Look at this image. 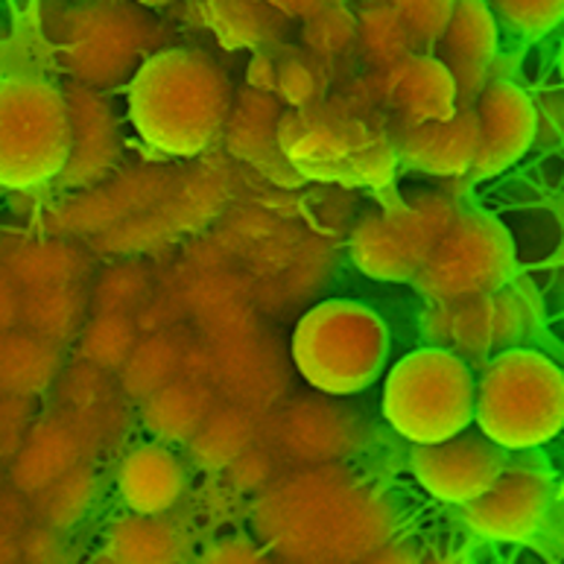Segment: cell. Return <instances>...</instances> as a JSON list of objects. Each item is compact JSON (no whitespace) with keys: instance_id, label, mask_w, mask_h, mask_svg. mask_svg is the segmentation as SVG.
<instances>
[{"instance_id":"6da1fadb","label":"cell","mask_w":564,"mask_h":564,"mask_svg":"<svg viewBox=\"0 0 564 564\" xmlns=\"http://www.w3.org/2000/svg\"><path fill=\"white\" fill-rule=\"evenodd\" d=\"M254 535L281 562H369L398 539L389 497L343 463L281 468L254 497Z\"/></svg>"},{"instance_id":"7a4b0ae2","label":"cell","mask_w":564,"mask_h":564,"mask_svg":"<svg viewBox=\"0 0 564 564\" xmlns=\"http://www.w3.org/2000/svg\"><path fill=\"white\" fill-rule=\"evenodd\" d=\"M231 100L223 65L194 47H159L127 85L132 127L170 159H199L219 147Z\"/></svg>"},{"instance_id":"3957f363","label":"cell","mask_w":564,"mask_h":564,"mask_svg":"<svg viewBox=\"0 0 564 564\" xmlns=\"http://www.w3.org/2000/svg\"><path fill=\"white\" fill-rule=\"evenodd\" d=\"M279 147L302 182L387 187L398 167L389 120L339 88L311 106L286 109Z\"/></svg>"},{"instance_id":"277c9868","label":"cell","mask_w":564,"mask_h":564,"mask_svg":"<svg viewBox=\"0 0 564 564\" xmlns=\"http://www.w3.org/2000/svg\"><path fill=\"white\" fill-rule=\"evenodd\" d=\"M474 424L506 451H539L564 427V371L535 346L491 354L474 383Z\"/></svg>"},{"instance_id":"5b68a950","label":"cell","mask_w":564,"mask_h":564,"mask_svg":"<svg viewBox=\"0 0 564 564\" xmlns=\"http://www.w3.org/2000/svg\"><path fill=\"white\" fill-rule=\"evenodd\" d=\"M389 357V328L351 299H330L304 313L290 339L295 371L316 392L346 398L369 389Z\"/></svg>"},{"instance_id":"8992f818","label":"cell","mask_w":564,"mask_h":564,"mask_svg":"<svg viewBox=\"0 0 564 564\" xmlns=\"http://www.w3.org/2000/svg\"><path fill=\"white\" fill-rule=\"evenodd\" d=\"M164 26L135 0H79L56 21L53 51L70 83L109 91L161 47Z\"/></svg>"},{"instance_id":"52a82bcc","label":"cell","mask_w":564,"mask_h":564,"mask_svg":"<svg viewBox=\"0 0 564 564\" xmlns=\"http://www.w3.org/2000/svg\"><path fill=\"white\" fill-rule=\"evenodd\" d=\"M70 150L68 100L62 85L39 74L0 79V187L56 185Z\"/></svg>"},{"instance_id":"ba28073f","label":"cell","mask_w":564,"mask_h":564,"mask_svg":"<svg viewBox=\"0 0 564 564\" xmlns=\"http://www.w3.org/2000/svg\"><path fill=\"white\" fill-rule=\"evenodd\" d=\"M474 369L442 346L404 354L383 387V419L398 436L427 445L474 424Z\"/></svg>"},{"instance_id":"9c48e42d","label":"cell","mask_w":564,"mask_h":564,"mask_svg":"<svg viewBox=\"0 0 564 564\" xmlns=\"http://www.w3.org/2000/svg\"><path fill=\"white\" fill-rule=\"evenodd\" d=\"M544 328V304L530 281L491 293L430 302L422 313V337L430 346L459 354L471 369H480L491 354L512 346H527Z\"/></svg>"},{"instance_id":"30bf717a","label":"cell","mask_w":564,"mask_h":564,"mask_svg":"<svg viewBox=\"0 0 564 564\" xmlns=\"http://www.w3.org/2000/svg\"><path fill=\"white\" fill-rule=\"evenodd\" d=\"M463 203L451 194H422L392 208L371 212L351 228L348 254L375 281L410 284L419 275Z\"/></svg>"},{"instance_id":"8fae6325","label":"cell","mask_w":564,"mask_h":564,"mask_svg":"<svg viewBox=\"0 0 564 564\" xmlns=\"http://www.w3.org/2000/svg\"><path fill=\"white\" fill-rule=\"evenodd\" d=\"M514 279L518 249L512 231L491 214L463 208L410 284L430 304L491 293Z\"/></svg>"},{"instance_id":"7c38bea8","label":"cell","mask_w":564,"mask_h":564,"mask_svg":"<svg viewBox=\"0 0 564 564\" xmlns=\"http://www.w3.org/2000/svg\"><path fill=\"white\" fill-rule=\"evenodd\" d=\"M556 497L553 465L535 451H512L489 489L463 506V523L480 541L532 544L547 530Z\"/></svg>"},{"instance_id":"4fadbf2b","label":"cell","mask_w":564,"mask_h":564,"mask_svg":"<svg viewBox=\"0 0 564 564\" xmlns=\"http://www.w3.org/2000/svg\"><path fill=\"white\" fill-rule=\"evenodd\" d=\"M258 442L270 447L281 468L346 463L366 445V424L322 392L286 395L270 413H261Z\"/></svg>"},{"instance_id":"5bb4252c","label":"cell","mask_w":564,"mask_h":564,"mask_svg":"<svg viewBox=\"0 0 564 564\" xmlns=\"http://www.w3.org/2000/svg\"><path fill=\"white\" fill-rule=\"evenodd\" d=\"M339 91L380 111L389 127H410L424 120H445L456 111V88L436 53H410L406 59L380 70L351 76Z\"/></svg>"},{"instance_id":"9a60e30c","label":"cell","mask_w":564,"mask_h":564,"mask_svg":"<svg viewBox=\"0 0 564 564\" xmlns=\"http://www.w3.org/2000/svg\"><path fill=\"white\" fill-rule=\"evenodd\" d=\"M178 173H182L178 167H155V164L129 170L118 167L109 178L74 191L62 203L53 205V212L44 217L47 235L88 243L91 237L152 208L167 194V187L176 182Z\"/></svg>"},{"instance_id":"2e32d148","label":"cell","mask_w":564,"mask_h":564,"mask_svg":"<svg viewBox=\"0 0 564 564\" xmlns=\"http://www.w3.org/2000/svg\"><path fill=\"white\" fill-rule=\"evenodd\" d=\"M509 454L512 451L491 442L486 433L465 427L438 442L413 445L410 471L430 497L465 506L497 480Z\"/></svg>"},{"instance_id":"e0dca14e","label":"cell","mask_w":564,"mask_h":564,"mask_svg":"<svg viewBox=\"0 0 564 564\" xmlns=\"http://www.w3.org/2000/svg\"><path fill=\"white\" fill-rule=\"evenodd\" d=\"M474 111L480 120V143L468 176L486 182L512 170L532 150L541 132V109L518 83L491 79L474 102Z\"/></svg>"},{"instance_id":"ac0fdd59","label":"cell","mask_w":564,"mask_h":564,"mask_svg":"<svg viewBox=\"0 0 564 564\" xmlns=\"http://www.w3.org/2000/svg\"><path fill=\"white\" fill-rule=\"evenodd\" d=\"M208 383L219 401L240 404L254 413H270L290 395L293 378L279 339L258 330L237 343L212 346Z\"/></svg>"},{"instance_id":"d6986e66","label":"cell","mask_w":564,"mask_h":564,"mask_svg":"<svg viewBox=\"0 0 564 564\" xmlns=\"http://www.w3.org/2000/svg\"><path fill=\"white\" fill-rule=\"evenodd\" d=\"M68 100L70 150L56 185L83 191L109 178L123 159V138L109 97L83 83L62 85Z\"/></svg>"},{"instance_id":"ffe728a7","label":"cell","mask_w":564,"mask_h":564,"mask_svg":"<svg viewBox=\"0 0 564 564\" xmlns=\"http://www.w3.org/2000/svg\"><path fill=\"white\" fill-rule=\"evenodd\" d=\"M456 88V102L474 106L495 79L500 24L486 0H454L451 18L433 47Z\"/></svg>"},{"instance_id":"44dd1931","label":"cell","mask_w":564,"mask_h":564,"mask_svg":"<svg viewBox=\"0 0 564 564\" xmlns=\"http://www.w3.org/2000/svg\"><path fill=\"white\" fill-rule=\"evenodd\" d=\"M398 161L419 170L424 176L465 178L471 173L477 143H480V120L474 106H456L445 120H424L410 127H392Z\"/></svg>"},{"instance_id":"7402d4cb","label":"cell","mask_w":564,"mask_h":564,"mask_svg":"<svg viewBox=\"0 0 564 564\" xmlns=\"http://www.w3.org/2000/svg\"><path fill=\"white\" fill-rule=\"evenodd\" d=\"M284 106L270 91L235 94L231 111H228L226 129H223V147L235 161H243L263 176H270L275 185H299L302 178L290 167L279 147V120Z\"/></svg>"},{"instance_id":"603a6c76","label":"cell","mask_w":564,"mask_h":564,"mask_svg":"<svg viewBox=\"0 0 564 564\" xmlns=\"http://www.w3.org/2000/svg\"><path fill=\"white\" fill-rule=\"evenodd\" d=\"M79 463H91L88 447L68 415L53 410L42 419H33L26 427L18 454L9 459V486L18 495L33 497Z\"/></svg>"},{"instance_id":"cb8c5ba5","label":"cell","mask_w":564,"mask_h":564,"mask_svg":"<svg viewBox=\"0 0 564 564\" xmlns=\"http://www.w3.org/2000/svg\"><path fill=\"white\" fill-rule=\"evenodd\" d=\"M115 486L120 503L129 512L167 514L187 495L185 463L173 447L159 438L138 442L120 456Z\"/></svg>"},{"instance_id":"d4e9b609","label":"cell","mask_w":564,"mask_h":564,"mask_svg":"<svg viewBox=\"0 0 564 564\" xmlns=\"http://www.w3.org/2000/svg\"><path fill=\"white\" fill-rule=\"evenodd\" d=\"M91 249H83L76 240L56 235L18 237L0 243V263L15 281L18 290L53 284H83L91 281Z\"/></svg>"},{"instance_id":"484cf974","label":"cell","mask_w":564,"mask_h":564,"mask_svg":"<svg viewBox=\"0 0 564 564\" xmlns=\"http://www.w3.org/2000/svg\"><path fill=\"white\" fill-rule=\"evenodd\" d=\"M191 556V535L173 512H129L115 518L106 530L97 562L109 564H176Z\"/></svg>"},{"instance_id":"4316f807","label":"cell","mask_w":564,"mask_h":564,"mask_svg":"<svg viewBox=\"0 0 564 564\" xmlns=\"http://www.w3.org/2000/svg\"><path fill=\"white\" fill-rule=\"evenodd\" d=\"M235 191V173L217 161L199 167L182 170L167 194L152 205L170 235L178 237L185 231H203L226 212Z\"/></svg>"},{"instance_id":"83f0119b","label":"cell","mask_w":564,"mask_h":564,"mask_svg":"<svg viewBox=\"0 0 564 564\" xmlns=\"http://www.w3.org/2000/svg\"><path fill=\"white\" fill-rule=\"evenodd\" d=\"M217 392L208 380L176 375L159 387L141 404V424L152 438L164 445H185L194 430L205 422V415L217 406Z\"/></svg>"},{"instance_id":"f1b7e54d","label":"cell","mask_w":564,"mask_h":564,"mask_svg":"<svg viewBox=\"0 0 564 564\" xmlns=\"http://www.w3.org/2000/svg\"><path fill=\"white\" fill-rule=\"evenodd\" d=\"M65 366V348L12 325L0 334V395L39 398L53 389Z\"/></svg>"},{"instance_id":"f546056e","label":"cell","mask_w":564,"mask_h":564,"mask_svg":"<svg viewBox=\"0 0 564 564\" xmlns=\"http://www.w3.org/2000/svg\"><path fill=\"white\" fill-rule=\"evenodd\" d=\"M91 316L88 281L83 284H53L21 290L18 325L59 348L74 346L85 319Z\"/></svg>"},{"instance_id":"4dcf8cb0","label":"cell","mask_w":564,"mask_h":564,"mask_svg":"<svg viewBox=\"0 0 564 564\" xmlns=\"http://www.w3.org/2000/svg\"><path fill=\"white\" fill-rule=\"evenodd\" d=\"M258 427L261 413L217 401L212 413L205 415V422L194 430V436L185 442L187 459L203 471L223 474L246 447L258 442Z\"/></svg>"},{"instance_id":"1f68e13d","label":"cell","mask_w":564,"mask_h":564,"mask_svg":"<svg viewBox=\"0 0 564 564\" xmlns=\"http://www.w3.org/2000/svg\"><path fill=\"white\" fill-rule=\"evenodd\" d=\"M203 15L219 42L235 51L279 47L293 24L267 0H205Z\"/></svg>"},{"instance_id":"d6a6232c","label":"cell","mask_w":564,"mask_h":564,"mask_svg":"<svg viewBox=\"0 0 564 564\" xmlns=\"http://www.w3.org/2000/svg\"><path fill=\"white\" fill-rule=\"evenodd\" d=\"M185 343L187 337L182 334V328L141 334L135 348L129 351V357L115 375L120 395L127 398L129 404H141L143 398H150L170 378H176Z\"/></svg>"},{"instance_id":"836d02e7","label":"cell","mask_w":564,"mask_h":564,"mask_svg":"<svg viewBox=\"0 0 564 564\" xmlns=\"http://www.w3.org/2000/svg\"><path fill=\"white\" fill-rule=\"evenodd\" d=\"M354 15H357L354 59L366 70L389 68L406 59L410 53H419L413 33L395 15V9H389L383 0H366L360 9H354Z\"/></svg>"},{"instance_id":"e575fe53","label":"cell","mask_w":564,"mask_h":564,"mask_svg":"<svg viewBox=\"0 0 564 564\" xmlns=\"http://www.w3.org/2000/svg\"><path fill=\"white\" fill-rule=\"evenodd\" d=\"M97 495H100V480H97L94 465L79 463L65 477H59L47 489L26 497V500H30V514H33L35 523H44V527L65 535L91 512Z\"/></svg>"},{"instance_id":"d590c367","label":"cell","mask_w":564,"mask_h":564,"mask_svg":"<svg viewBox=\"0 0 564 564\" xmlns=\"http://www.w3.org/2000/svg\"><path fill=\"white\" fill-rule=\"evenodd\" d=\"M337 68L343 65H328V62L313 59L311 53H304L299 44L295 47H275V83L272 94L279 97L281 106L286 109H299V106H311V102L328 97L337 85L348 79Z\"/></svg>"},{"instance_id":"8d00e7d4","label":"cell","mask_w":564,"mask_h":564,"mask_svg":"<svg viewBox=\"0 0 564 564\" xmlns=\"http://www.w3.org/2000/svg\"><path fill=\"white\" fill-rule=\"evenodd\" d=\"M138 328L129 313H91L76 337V360L118 375L138 343Z\"/></svg>"},{"instance_id":"74e56055","label":"cell","mask_w":564,"mask_h":564,"mask_svg":"<svg viewBox=\"0 0 564 564\" xmlns=\"http://www.w3.org/2000/svg\"><path fill=\"white\" fill-rule=\"evenodd\" d=\"M354 42H357V15L348 0L330 3L299 21V47L311 53L313 59L346 65L354 56Z\"/></svg>"},{"instance_id":"f35d334b","label":"cell","mask_w":564,"mask_h":564,"mask_svg":"<svg viewBox=\"0 0 564 564\" xmlns=\"http://www.w3.org/2000/svg\"><path fill=\"white\" fill-rule=\"evenodd\" d=\"M155 290L150 267L138 258H118L88 281L91 313H132Z\"/></svg>"},{"instance_id":"ab89813d","label":"cell","mask_w":564,"mask_h":564,"mask_svg":"<svg viewBox=\"0 0 564 564\" xmlns=\"http://www.w3.org/2000/svg\"><path fill=\"white\" fill-rule=\"evenodd\" d=\"M56 389V410L74 415L100 413L115 398H120V389L115 383V375L76 360L74 366H62L59 378L53 383Z\"/></svg>"},{"instance_id":"60d3db41","label":"cell","mask_w":564,"mask_h":564,"mask_svg":"<svg viewBox=\"0 0 564 564\" xmlns=\"http://www.w3.org/2000/svg\"><path fill=\"white\" fill-rule=\"evenodd\" d=\"M176 290L178 302L185 316L212 311L217 304L237 302V299H252V281L246 279L243 272L223 267V270H205V272H185V279L170 284Z\"/></svg>"},{"instance_id":"b9f144b4","label":"cell","mask_w":564,"mask_h":564,"mask_svg":"<svg viewBox=\"0 0 564 564\" xmlns=\"http://www.w3.org/2000/svg\"><path fill=\"white\" fill-rule=\"evenodd\" d=\"M500 33L523 42L544 39L564 21V0H486Z\"/></svg>"},{"instance_id":"7bdbcfd3","label":"cell","mask_w":564,"mask_h":564,"mask_svg":"<svg viewBox=\"0 0 564 564\" xmlns=\"http://www.w3.org/2000/svg\"><path fill=\"white\" fill-rule=\"evenodd\" d=\"M194 319V337L208 346H226L237 339L252 337L261 330V316L252 299H237V302L217 304L212 311L191 316Z\"/></svg>"},{"instance_id":"ee69618b","label":"cell","mask_w":564,"mask_h":564,"mask_svg":"<svg viewBox=\"0 0 564 564\" xmlns=\"http://www.w3.org/2000/svg\"><path fill=\"white\" fill-rule=\"evenodd\" d=\"M389 9H395V15L413 33L419 51L433 53L438 35L445 30L454 0H383Z\"/></svg>"},{"instance_id":"f6af8a7d","label":"cell","mask_w":564,"mask_h":564,"mask_svg":"<svg viewBox=\"0 0 564 564\" xmlns=\"http://www.w3.org/2000/svg\"><path fill=\"white\" fill-rule=\"evenodd\" d=\"M279 471L281 463L275 459V454L261 442H254L223 471V480L235 495H258L263 486H270L275 480Z\"/></svg>"},{"instance_id":"bcb514c9","label":"cell","mask_w":564,"mask_h":564,"mask_svg":"<svg viewBox=\"0 0 564 564\" xmlns=\"http://www.w3.org/2000/svg\"><path fill=\"white\" fill-rule=\"evenodd\" d=\"M33 422V398L0 395V465L18 454L24 433Z\"/></svg>"},{"instance_id":"7dc6e473","label":"cell","mask_w":564,"mask_h":564,"mask_svg":"<svg viewBox=\"0 0 564 564\" xmlns=\"http://www.w3.org/2000/svg\"><path fill=\"white\" fill-rule=\"evenodd\" d=\"M18 562L30 564H56L65 562V541L62 532L30 521L18 532Z\"/></svg>"},{"instance_id":"c3c4849f","label":"cell","mask_w":564,"mask_h":564,"mask_svg":"<svg viewBox=\"0 0 564 564\" xmlns=\"http://www.w3.org/2000/svg\"><path fill=\"white\" fill-rule=\"evenodd\" d=\"M267 550L261 547V541L249 539L246 532H231V535H223V539L212 541L208 547L203 550L205 564H261L267 562Z\"/></svg>"},{"instance_id":"681fc988","label":"cell","mask_w":564,"mask_h":564,"mask_svg":"<svg viewBox=\"0 0 564 564\" xmlns=\"http://www.w3.org/2000/svg\"><path fill=\"white\" fill-rule=\"evenodd\" d=\"M272 83H275V47H270V51H254L252 62H249V70H246V88L272 94Z\"/></svg>"},{"instance_id":"f907efd6","label":"cell","mask_w":564,"mask_h":564,"mask_svg":"<svg viewBox=\"0 0 564 564\" xmlns=\"http://www.w3.org/2000/svg\"><path fill=\"white\" fill-rule=\"evenodd\" d=\"M18 304H21V290L0 263V334L18 325Z\"/></svg>"},{"instance_id":"816d5d0a","label":"cell","mask_w":564,"mask_h":564,"mask_svg":"<svg viewBox=\"0 0 564 564\" xmlns=\"http://www.w3.org/2000/svg\"><path fill=\"white\" fill-rule=\"evenodd\" d=\"M275 12L286 18V21H304L311 18L313 12L330 7V3H339V0H267Z\"/></svg>"},{"instance_id":"f5cc1de1","label":"cell","mask_w":564,"mask_h":564,"mask_svg":"<svg viewBox=\"0 0 564 564\" xmlns=\"http://www.w3.org/2000/svg\"><path fill=\"white\" fill-rule=\"evenodd\" d=\"M18 562V532L0 530V564Z\"/></svg>"},{"instance_id":"db71d44e","label":"cell","mask_w":564,"mask_h":564,"mask_svg":"<svg viewBox=\"0 0 564 564\" xmlns=\"http://www.w3.org/2000/svg\"><path fill=\"white\" fill-rule=\"evenodd\" d=\"M141 7L147 9H161V7H170V3H176V0H135Z\"/></svg>"}]
</instances>
